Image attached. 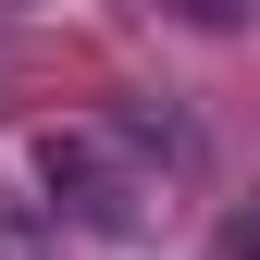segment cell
<instances>
[{"mask_svg":"<svg viewBox=\"0 0 260 260\" xmlns=\"http://www.w3.org/2000/svg\"><path fill=\"white\" fill-rule=\"evenodd\" d=\"M38 174H50L38 211L50 223L75 211V223H100V236H137L149 199H161V186H149V149L124 137V124H50V137H38Z\"/></svg>","mask_w":260,"mask_h":260,"instance_id":"obj_1","label":"cell"},{"mask_svg":"<svg viewBox=\"0 0 260 260\" xmlns=\"http://www.w3.org/2000/svg\"><path fill=\"white\" fill-rule=\"evenodd\" d=\"M223 260H260V211H236V223H223Z\"/></svg>","mask_w":260,"mask_h":260,"instance_id":"obj_3","label":"cell"},{"mask_svg":"<svg viewBox=\"0 0 260 260\" xmlns=\"http://www.w3.org/2000/svg\"><path fill=\"white\" fill-rule=\"evenodd\" d=\"M174 13H199V25H236V13H248V0H174Z\"/></svg>","mask_w":260,"mask_h":260,"instance_id":"obj_4","label":"cell"},{"mask_svg":"<svg viewBox=\"0 0 260 260\" xmlns=\"http://www.w3.org/2000/svg\"><path fill=\"white\" fill-rule=\"evenodd\" d=\"M0 260H50V211L38 199H0Z\"/></svg>","mask_w":260,"mask_h":260,"instance_id":"obj_2","label":"cell"}]
</instances>
